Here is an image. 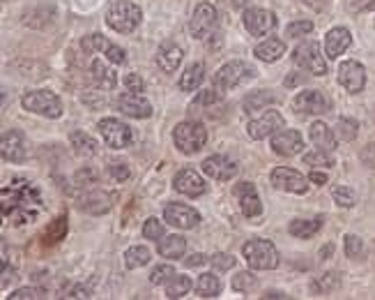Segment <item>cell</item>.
Masks as SVG:
<instances>
[{
  "label": "cell",
  "mask_w": 375,
  "mask_h": 300,
  "mask_svg": "<svg viewBox=\"0 0 375 300\" xmlns=\"http://www.w3.org/2000/svg\"><path fill=\"white\" fill-rule=\"evenodd\" d=\"M300 3L309 5V7H313V9H320V7H322V3H320V0H300Z\"/></svg>",
  "instance_id": "680465c9"
},
{
  "label": "cell",
  "mask_w": 375,
  "mask_h": 300,
  "mask_svg": "<svg viewBox=\"0 0 375 300\" xmlns=\"http://www.w3.org/2000/svg\"><path fill=\"white\" fill-rule=\"evenodd\" d=\"M194 289V282L186 275H175L169 284H166V298H182Z\"/></svg>",
  "instance_id": "8d00e7d4"
},
{
  "label": "cell",
  "mask_w": 375,
  "mask_h": 300,
  "mask_svg": "<svg viewBox=\"0 0 375 300\" xmlns=\"http://www.w3.org/2000/svg\"><path fill=\"white\" fill-rule=\"evenodd\" d=\"M143 12L141 7L134 5L132 0H113L106 9V24L108 28H113L115 33L130 35L141 26Z\"/></svg>",
  "instance_id": "7a4b0ae2"
},
{
  "label": "cell",
  "mask_w": 375,
  "mask_h": 300,
  "mask_svg": "<svg viewBox=\"0 0 375 300\" xmlns=\"http://www.w3.org/2000/svg\"><path fill=\"white\" fill-rule=\"evenodd\" d=\"M357 134H359V123L357 120H352V118H339L337 123V137L341 141H354L357 139Z\"/></svg>",
  "instance_id": "f35d334b"
},
{
  "label": "cell",
  "mask_w": 375,
  "mask_h": 300,
  "mask_svg": "<svg viewBox=\"0 0 375 300\" xmlns=\"http://www.w3.org/2000/svg\"><path fill=\"white\" fill-rule=\"evenodd\" d=\"M83 102L90 106V109H100V106H104L106 104V93H85L83 95Z\"/></svg>",
  "instance_id": "816d5d0a"
},
{
  "label": "cell",
  "mask_w": 375,
  "mask_h": 300,
  "mask_svg": "<svg viewBox=\"0 0 375 300\" xmlns=\"http://www.w3.org/2000/svg\"><path fill=\"white\" fill-rule=\"evenodd\" d=\"M26 298H39L35 289L26 286V289H16V291L12 294V300H26Z\"/></svg>",
  "instance_id": "11a10c76"
},
{
  "label": "cell",
  "mask_w": 375,
  "mask_h": 300,
  "mask_svg": "<svg viewBox=\"0 0 375 300\" xmlns=\"http://www.w3.org/2000/svg\"><path fill=\"white\" fill-rule=\"evenodd\" d=\"M90 72H93L95 83L100 86L102 90H113L115 86H117L115 72H113L111 67H108L104 61H93V63H90Z\"/></svg>",
  "instance_id": "f546056e"
},
{
  "label": "cell",
  "mask_w": 375,
  "mask_h": 300,
  "mask_svg": "<svg viewBox=\"0 0 375 300\" xmlns=\"http://www.w3.org/2000/svg\"><path fill=\"white\" fill-rule=\"evenodd\" d=\"M216 21H219L216 7L212 3H199L191 14V21H189L191 37H196V40H205V37L216 28Z\"/></svg>",
  "instance_id": "9c48e42d"
},
{
  "label": "cell",
  "mask_w": 375,
  "mask_h": 300,
  "mask_svg": "<svg viewBox=\"0 0 375 300\" xmlns=\"http://www.w3.org/2000/svg\"><path fill=\"white\" fill-rule=\"evenodd\" d=\"M108 173H111V178L115 182H125V180H130V176H132V171H130V167H127L125 162H111Z\"/></svg>",
  "instance_id": "681fc988"
},
{
  "label": "cell",
  "mask_w": 375,
  "mask_h": 300,
  "mask_svg": "<svg viewBox=\"0 0 375 300\" xmlns=\"http://www.w3.org/2000/svg\"><path fill=\"white\" fill-rule=\"evenodd\" d=\"M69 141H72V148L74 152L78 155V157H95L97 152H100V143H97L90 134L85 132H72V137H69Z\"/></svg>",
  "instance_id": "f1b7e54d"
},
{
  "label": "cell",
  "mask_w": 375,
  "mask_h": 300,
  "mask_svg": "<svg viewBox=\"0 0 375 300\" xmlns=\"http://www.w3.org/2000/svg\"><path fill=\"white\" fill-rule=\"evenodd\" d=\"M343 245H345V257L348 259H361L364 257V243L359 236L348 234L343 238Z\"/></svg>",
  "instance_id": "f6af8a7d"
},
{
  "label": "cell",
  "mask_w": 375,
  "mask_h": 300,
  "mask_svg": "<svg viewBox=\"0 0 375 300\" xmlns=\"http://www.w3.org/2000/svg\"><path fill=\"white\" fill-rule=\"evenodd\" d=\"M117 109H120L125 115H130V118H150L152 115V104L147 102L143 95L138 93H122L120 98H117Z\"/></svg>",
  "instance_id": "7402d4cb"
},
{
  "label": "cell",
  "mask_w": 375,
  "mask_h": 300,
  "mask_svg": "<svg viewBox=\"0 0 375 300\" xmlns=\"http://www.w3.org/2000/svg\"><path fill=\"white\" fill-rule=\"evenodd\" d=\"M159 254L164 257V259H180V257H184V252H186V238H182V236H169V238H164V240H159Z\"/></svg>",
  "instance_id": "1f68e13d"
},
{
  "label": "cell",
  "mask_w": 375,
  "mask_h": 300,
  "mask_svg": "<svg viewBox=\"0 0 375 300\" xmlns=\"http://www.w3.org/2000/svg\"><path fill=\"white\" fill-rule=\"evenodd\" d=\"M242 21H244V28L253 37H265L276 28V14L263 7H251V9H244Z\"/></svg>",
  "instance_id": "30bf717a"
},
{
  "label": "cell",
  "mask_w": 375,
  "mask_h": 300,
  "mask_svg": "<svg viewBox=\"0 0 375 300\" xmlns=\"http://www.w3.org/2000/svg\"><path fill=\"white\" fill-rule=\"evenodd\" d=\"M164 222L175 229H194L201 222V212L186 203H166Z\"/></svg>",
  "instance_id": "7c38bea8"
},
{
  "label": "cell",
  "mask_w": 375,
  "mask_h": 300,
  "mask_svg": "<svg viewBox=\"0 0 375 300\" xmlns=\"http://www.w3.org/2000/svg\"><path fill=\"white\" fill-rule=\"evenodd\" d=\"M352 44V35L348 28H332V31L324 35V56L329 58V61H337V58H341L345 51L350 49Z\"/></svg>",
  "instance_id": "cb8c5ba5"
},
{
  "label": "cell",
  "mask_w": 375,
  "mask_h": 300,
  "mask_svg": "<svg viewBox=\"0 0 375 300\" xmlns=\"http://www.w3.org/2000/svg\"><path fill=\"white\" fill-rule=\"evenodd\" d=\"M324 224V217H315V219H292L290 224H288V231H290V236L295 238H302V240H309L313 238L318 231L322 229Z\"/></svg>",
  "instance_id": "83f0119b"
},
{
  "label": "cell",
  "mask_w": 375,
  "mask_h": 300,
  "mask_svg": "<svg viewBox=\"0 0 375 300\" xmlns=\"http://www.w3.org/2000/svg\"><path fill=\"white\" fill-rule=\"evenodd\" d=\"M210 264L216 270H231V268H235V264H238V259H235L233 254H226V252H216V254L210 259Z\"/></svg>",
  "instance_id": "c3c4849f"
},
{
  "label": "cell",
  "mask_w": 375,
  "mask_h": 300,
  "mask_svg": "<svg viewBox=\"0 0 375 300\" xmlns=\"http://www.w3.org/2000/svg\"><path fill=\"white\" fill-rule=\"evenodd\" d=\"M147 264H150V249H147L145 245H132L125 252V266L130 270L143 268Z\"/></svg>",
  "instance_id": "836d02e7"
},
{
  "label": "cell",
  "mask_w": 375,
  "mask_h": 300,
  "mask_svg": "<svg viewBox=\"0 0 375 300\" xmlns=\"http://www.w3.org/2000/svg\"><path fill=\"white\" fill-rule=\"evenodd\" d=\"M231 3H233V7L244 9V7H246V3H249V0H231Z\"/></svg>",
  "instance_id": "91938a15"
},
{
  "label": "cell",
  "mask_w": 375,
  "mask_h": 300,
  "mask_svg": "<svg viewBox=\"0 0 375 300\" xmlns=\"http://www.w3.org/2000/svg\"><path fill=\"white\" fill-rule=\"evenodd\" d=\"M81 49H83L85 53L100 51V53H104V56L108 58V61L115 63V65H122V63L127 61V56H125V51L120 49V46H115L113 42H108L106 37L100 35V33L85 35L83 40H81Z\"/></svg>",
  "instance_id": "9a60e30c"
},
{
  "label": "cell",
  "mask_w": 375,
  "mask_h": 300,
  "mask_svg": "<svg viewBox=\"0 0 375 300\" xmlns=\"http://www.w3.org/2000/svg\"><path fill=\"white\" fill-rule=\"evenodd\" d=\"M42 206L39 190L26 178H14L3 187V215L12 219L16 227L33 222L37 217V210Z\"/></svg>",
  "instance_id": "6da1fadb"
},
{
  "label": "cell",
  "mask_w": 375,
  "mask_h": 300,
  "mask_svg": "<svg viewBox=\"0 0 375 300\" xmlns=\"http://www.w3.org/2000/svg\"><path fill=\"white\" fill-rule=\"evenodd\" d=\"M285 128V118L279 111H268L263 113L258 120H251L246 125V134L253 139V141H260V139H268L272 137L274 132H279Z\"/></svg>",
  "instance_id": "5bb4252c"
},
{
  "label": "cell",
  "mask_w": 375,
  "mask_h": 300,
  "mask_svg": "<svg viewBox=\"0 0 375 300\" xmlns=\"http://www.w3.org/2000/svg\"><path fill=\"white\" fill-rule=\"evenodd\" d=\"M21 106L31 113L44 115V118H60L63 115V102L51 90H28V93H23Z\"/></svg>",
  "instance_id": "5b68a950"
},
{
  "label": "cell",
  "mask_w": 375,
  "mask_h": 300,
  "mask_svg": "<svg viewBox=\"0 0 375 300\" xmlns=\"http://www.w3.org/2000/svg\"><path fill=\"white\" fill-rule=\"evenodd\" d=\"M255 284H258V279H255V275L249 273V270H242V273H238L233 277V289L235 291H240V294L251 291Z\"/></svg>",
  "instance_id": "7bdbcfd3"
},
{
  "label": "cell",
  "mask_w": 375,
  "mask_h": 300,
  "mask_svg": "<svg viewBox=\"0 0 375 300\" xmlns=\"http://www.w3.org/2000/svg\"><path fill=\"white\" fill-rule=\"evenodd\" d=\"M366 9H369V12H375V0H371V3L366 5Z\"/></svg>",
  "instance_id": "6125c7cd"
},
{
  "label": "cell",
  "mask_w": 375,
  "mask_h": 300,
  "mask_svg": "<svg viewBox=\"0 0 375 300\" xmlns=\"http://www.w3.org/2000/svg\"><path fill=\"white\" fill-rule=\"evenodd\" d=\"M274 102V95L270 90H253L251 95H246L244 102H242V109L246 113H251V111H260L265 109V106H270Z\"/></svg>",
  "instance_id": "e575fe53"
},
{
  "label": "cell",
  "mask_w": 375,
  "mask_h": 300,
  "mask_svg": "<svg viewBox=\"0 0 375 300\" xmlns=\"http://www.w3.org/2000/svg\"><path fill=\"white\" fill-rule=\"evenodd\" d=\"M339 284H341V275L332 270V273H324L320 277H315L313 291L315 294H329V291H334V289H339Z\"/></svg>",
  "instance_id": "74e56055"
},
{
  "label": "cell",
  "mask_w": 375,
  "mask_h": 300,
  "mask_svg": "<svg viewBox=\"0 0 375 300\" xmlns=\"http://www.w3.org/2000/svg\"><path fill=\"white\" fill-rule=\"evenodd\" d=\"M329 100L324 98L320 90H302L297 93V98L292 100V109L300 115H322L329 111Z\"/></svg>",
  "instance_id": "e0dca14e"
},
{
  "label": "cell",
  "mask_w": 375,
  "mask_h": 300,
  "mask_svg": "<svg viewBox=\"0 0 375 300\" xmlns=\"http://www.w3.org/2000/svg\"><path fill=\"white\" fill-rule=\"evenodd\" d=\"M361 162L366 164V167L375 169V143H369V146L361 150Z\"/></svg>",
  "instance_id": "db71d44e"
},
{
  "label": "cell",
  "mask_w": 375,
  "mask_h": 300,
  "mask_svg": "<svg viewBox=\"0 0 375 300\" xmlns=\"http://www.w3.org/2000/svg\"><path fill=\"white\" fill-rule=\"evenodd\" d=\"M201 169L207 178L219 180V182H228L238 176V164L226 155H210L207 160H203Z\"/></svg>",
  "instance_id": "4fadbf2b"
},
{
  "label": "cell",
  "mask_w": 375,
  "mask_h": 300,
  "mask_svg": "<svg viewBox=\"0 0 375 300\" xmlns=\"http://www.w3.org/2000/svg\"><path fill=\"white\" fill-rule=\"evenodd\" d=\"M270 146L281 157H295V155H300L304 150V139L297 130H279L272 134Z\"/></svg>",
  "instance_id": "2e32d148"
},
{
  "label": "cell",
  "mask_w": 375,
  "mask_h": 300,
  "mask_svg": "<svg viewBox=\"0 0 375 300\" xmlns=\"http://www.w3.org/2000/svg\"><path fill=\"white\" fill-rule=\"evenodd\" d=\"M67 298H90V289H85V286H74L72 291H69Z\"/></svg>",
  "instance_id": "6f0895ef"
},
{
  "label": "cell",
  "mask_w": 375,
  "mask_h": 300,
  "mask_svg": "<svg viewBox=\"0 0 375 300\" xmlns=\"http://www.w3.org/2000/svg\"><path fill=\"white\" fill-rule=\"evenodd\" d=\"M78 210L88 212V215H104L111 210V195H106L102 190L88 187L83 197H78Z\"/></svg>",
  "instance_id": "603a6c76"
},
{
  "label": "cell",
  "mask_w": 375,
  "mask_h": 300,
  "mask_svg": "<svg viewBox=\"0 0 375 300\" xmlns=\"http://www.w3.org/2000/svg\"><path fill=\"white\" fill-rule=\"evenodd\" d=\"M309 137H311L315 148H320L324 152H334V150H337V134H334L322 120H315L311 125V128H309Z\"/></svg>",
  "instance_id": "484cf974"
},
{
  "label": "cell",
  "mask_w": 375,
  "mask_h": 300,
  "mask_svg": "<svg viewBox=\"0 0 375 300\" xmlns=\"http://www.w3.org/2000/svg\"><path fill=\"white\" fill-rule=\"evenodd\" d=\"M182 58H184L182 46L166 42L159 46V51H157V65H159L166 74H173V72H177V67H180Z\"/></svg>",
  "instance_id": "d4e9b609"
},
{
  "label": "cell",
  "mask_w": 375,
  "mask_h": 300,
  "mask_svg": "<svg viewBox=\"0 0 375 300\" xmlns=\"http://www.w3.org/2000/svg\"><path fill=\"white\" fill-rule=\"evenodd\" d=\"M283 53H285V42L279 40V37H270V40L260 42L253 49V56L263 63H276Z\"/></svg>",
  "instance_id": "4316f807"
},
{
  "label": "cell",
  "mask_w": 375,
  "mask_h": 300,
  "mask_svg": "<svg viewBox=\"0 0 375 300\" xmlns=\"http://www.w3.org/2000/svg\"><path fill=\"white\" fill-rule=\"evenodd\" d=\"M173 141H175V148L184 152V155H196L199 150L205 148L207 143V130L205 125L199 120H184V123H177L175 130H173Z\"/></svg>",
  "instance_id": "3957f363"
},
{
  "label": "cell",
  "mask_w": 375,
  "mask_h": 300,
  "mask_svg": "<svg viewBox=\"0 0 375 300\" xmlns=\"http://www.w3.org/2000/svg\"><path fill=\"white\" fill-rule=\"evenodd\" d=\"M203 79H205V65L203 63H194V65H189L184 70V74L180 76L177 86H180V90L191 93V90H196L203 83Z\"/></svg>",
  "instance_id": "4dcf8cb0"
},
{
  "label": "cell",
  "mask_w": 375,
  "mask_h": 300,
  "mask_svg": "<svg viewBox=\"0 0 375 300\" xmlns=\"http://www.w3.org/2000/svg\"><path fill=\"white\" fill-rule=\"evenodd\" d=\"M97 128H100L102 137H104V143L108 148L120 150V148H127L134 141L132 128H130V125H125L122 120H117V118H104V120H100Z\"/></svg>",
  "instance_id": "ba28073f"
},
{
  "label": "cell",
  "mask_w": 375,
  "mask_h": 300,
  "mask_svg": "<svg viewBox=\"0 0 375 300\" xmlns=\"http://www.w3.org/2000/svg\"><path fill=\"white\" fill-rule=\"evenodd\" d=\"M173 277H175V268H173V266H169V264L157 266L152 273H150V284H154V286L169 284Z\"/></svg>",
  "instance_id": "ee69618b"
},
{
  "label": "cell",
  "mask_w": 375,
  "mask_h": 300,
  "mask_svg": "<svg viewBox=\"0 0 375 300\" xmlns=\"http://www.w3.org/2000/svg\"><path fill=\"white\" fill-rule=\"evenodd\" d=\"M233 195L238 197L240 201V208H242V215L244 217H258L260 212H263V203H260V197H258V192H255V187L251 185V182H238V185L233 187Z\"/></svg>",
  "instance_id": "ffe728a7"
},
{
  "label": "cell",
  "mask_w": 375,
  "mask_h": 300,
  "mask_svg": "<svg viewBox=\"0 0 375 300\" xmlns=\"http://www.w3.org/2000/svg\"><path fill=\"white\" fill-rule=\"evenodd\" d=\"M67 229H69V224H67V215H58L51 224L46 227V231H44V243L46 245H56V243H60V240L67 236Z\"/></svg>",
  "instance_id": "d590c367"
},
{
  "label": "cell",
  "mask_w": 375,
  "mask_h": 300,
  "mask_svg": "<svg viewBox=\"0 0 375 300\" xmlns=\"http://www.w3.org/2000/svg\"><path fill=\"white\" fill-rule=\"evenodd\" d=\"M125 88L130 93H143L145 83H143V79L138 74H127L125 76Z\"/></svg>",
  "instance_id": "f907efd6"
},
{
  "label": "cell",
  "mask_w": 375,
  "mask_h": 300,
  "mask_svg": "<svg viewBox=\"0 0 375 300\" xmlns=\"http://www.w3.org/2000/svg\"><path fill=\"white\" fill-rule=\"evenodd\" d=\"M304 164L307 167H322V169H332L334 167V157L329 152H324V150H313V152H307L304 155Z\"/></svg>",
  "instance_id": "60d3db41"
},
{
  "label": "cell",
  "mask_w": 375,
  "mask_h": 300,
  "mask_svg": "<svg viewBox=\"0 0 375 300\" xmlns=\"http://www.w3.org/2000/svg\"><path fill=\"white\" fill-rule=\"evenodd\" d=\"M173 187L180 192V195L191 197V199L203 197L205 190H207L203 176L196 169H180V171H177L175 178H173Z\"/></svg>",
  "instance_id": "d6986e66"
},
{
  "label": "cell",
  "mask_w": 375,
  "mask_h": 300,
  "mask_svg": "<svg viewBox=\"0 0 375 300\" xmlns=\"http://www.w3.org/2000/svg\"><path fill=\"white\" fill-rule=\"evenodd\" d=\"M311 182H315V185H327V173H322V171H311V176H309Z\"/></svg>",
  "instance_id": "9f6ffc18"
},
{
  "label": "cell",
  "mask_w": 375,
  "mask_h": 300,
  "mask_svg": "<svg viewBox=\"0 0 375 300\" xmlns=\"http://www.w3.org/2000/svg\"><path fill=\"white\" fill-rule=\"evenodd\" d=\"M207 261H210V259H207L205 254H201V252H194L191 257L184 259V266H186V268H201V266L207 264Z\"/></svg>",
  "instance_id": "f5cc1de1"
},
{
  "label": "cell",
  "mask_w": 375,
  "mask_h": 300,
  "mask_svg": "<svg viewBox=\"0 0 375 300\" xmlns=\"http://www.w3.org/2000/svg\"><path fill=\"white\" fill-rule=\"evenodd\" d=\"M196 294L201 298H216L221 294V282L214 273H203L199 279H196Z\"/></svg>",
  "instance_id": "d6a6232c"
},
{
  "label": "cell",
  "mask_w": 375,
  "mask_h": 300,
  "mask_svg": "<svg viewBox=\"0 0 375 300\" xmlns=\"http://www.w3.org/2000/svg\"><path fill=\"white\" fill-rule=\"evenodd\" d=\"M74 180H76L78 187H85L88 190V187H95L97 185V180H100V173H97L93 167H85L81 171H76Z\"/></svg>",
  "instance_id": "bcb514c9"
},
{
  "label": "cell",
  "mask_w": 375,
  "mask_h": 300,
  "mask_svg": "<svg viewBox=\"0 0 375 300\" xmlns=\"http://www.w3.org/2000/svg\"><path fill=\"white\" fill-rule=\"evenodd\" d=\"M0 155H3L5 162L19 164L26 160V137L19 130H7L3 134V143H0Z\"/></svg>",
  "instance_id": "44dd1931"
},
{
  "label": "cell",
  "mask_w": 375,
  "mask_h": 300,
  "mask_svg": "<svg viewBox=\"0 0 375 300\" xmlns=\"http://www.w3.org/2000/svg\"><path fill=\"white\" fill-rule=\"evenodd\" d=\"M242 254L246 259V264L253 270H274L279 266V252H276L272 240L265 238H251L246 240L242 247Z\"/></svg>",
  "instance_id": "277c9868"
},
{
  "label": "cell",
  "mask_w": 375,
  "mask_h": 300,
  "mask_svg": "<svg viewBox=\"0 0 375 300\" xmlns=\"http://www.w3.org/2000/svg\"><path fill=\"white\" fill-rule=\"evenodd\" d=\"M313 31V24L307 21V19H302V21H292L285 28V35L288 37H307Z\"/></svg>",
  "instance_id": "7dc6e473"
},
{
  "label": "cell",
  "mask_w": 375,
  "mask_h": 300,
  "mask_svg": "<svg viewBox=\"0 0 375 300\" xmlns=\"http://www.w3.org/2000/svg\"><path fill=\"white\" fill-rule=\"evenodd\" d=\"M339 83L352 95L361 93L364 86H366V70H364V65L357 61H343V65L339 67Z\"/></svg>",
  "instance_id": "ac0fdd59"
},
{
  "label": "cell",
  "mask_w": 375,
  "mask_h": 300,
  "mask_svg": "<svg viewBox=\"0 0 375 300\" xmlns=\"http://www.w3.org/2000/svg\"><path fill=\"white\" fill-rule=\"evenodd\" d=\"M270 178H272V185L281 192H292V195H307L309 192V180L295 169L276 167Z\"/></svg>",
  "instance_id": "8fae6325"
},
{
  "label": "cell",
  "mask_w": 375,
  "mask_h": 300,
  "mask_svg": "<svg viewBox=\"0 0 375 300\" xmlns=\"http://www.w3.org/2000/svg\"><path fill=\"white\" fill-rule=\"evenodd\" d=\"M263 298H285L283 294H279V291H268Z\"/></svg>",
  "instance_id": "94428289"
},
{
  "label": "cell",
  "mask_w": 375,
  "mask_h": 300,
  "mask_svg": "<svg viewBox=\"0 0 375 300\" xmlns=\"http://www.w3.org/2000/svg\"><path fill=\"white\" fill-rule=\"evenodd\" d=\"M253 76H255V70L251 65H246L244 61H231V63H226L221 70H216L212 86L223 95L226 90L238 88L240 83L253 79Z\"/></svg>",
  "instance_id": "8992f818"
},
{
  "label": "cell",
  "mask_w": 375,
  "mask_h": 300,
  "mask_svg": "<svg viewBox=\"0 0 375 300\" xmlns=\"http://www.w3.org/2000/svg\"><path fill=\"white\" fill-rule=\"evenodd\" d=\"M292 61L297 67H302L304 72H309L313 76H324L327 74V63H324V56L320 51V44L307 40L297 44V49L292 51Z\"/></svg>",
  "instance_id": "52a82bcc"
},
{
  "label": "cell",
  "mask_w": 375,
  "mask_h": 300,
  "mask_svg": "<svg viewBox=\"0 0 375 300\" xmlns=\"http://www.w3.org/2000/svg\"><path fill=\"white\" fill-rule=\"evenodd\" d=\"M166 236V229L164 224L157 217H150V219H145V224H143V238L145 240H154V243H159V240H164Z\"/></svg>",
  "instance_id": "b9f144b4"
},
{
  "label": "cell",
  "mask_w": 375,
  "mask_h": 300,
  "mask_svg": "<svg viewBox=\"0 0 375 300\" xmlns=\"http://www.w3.org/2000/svg\"><path fill=\"white\" fill-rule=\"evenodd\" d=\"M332 197H334V203L341 208H352L354 203H357V197H354V192L345 185H334L332 187Z\"/></svg>",
  "instance_id": "ab89813d"
}]
</instances>
